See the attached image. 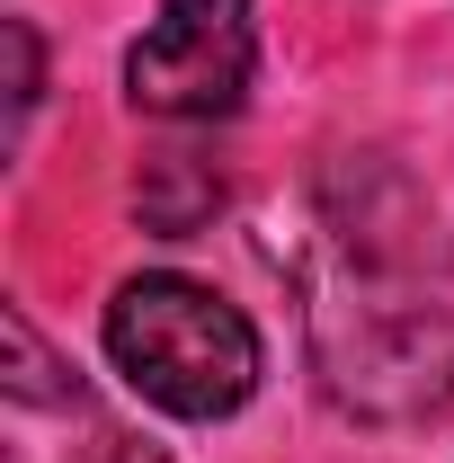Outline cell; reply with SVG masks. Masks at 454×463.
I'll return each instance as SVG.
<instances>
[{
  "instance_id": "cell-1",
  "label": "cell",
  "mask_w": 454,
  "mask_h": 463,
  "mask_svg": "<svg viewBox=\"0 0 454 463\" xmlns=\"http://www.w3.org/2000/svg\"><path fill=\"white\" fill-rule=\"evenodd\" d=\"M108 356L170 419H232L259 392V330L196 277H125L108 303Z\"/></svg>"
},
{
  "instance_id": "cell-2",
  "label": "cell",
  "mask_w": 454,
  "mask_h": 463,
  "mask_svg": "<svg viewBox=\"0 0 454 463\" xmlns=\"http://www.w3.org/2000/svg\"><path fill=\"white\" fill-rule=\"evenodd\" d=\"M250 71H259L250 0H170L125 54V99L170 125H205L250 99Z\"/></svg>"
},
{
  "instance_id": "cell-3",
  "label": "cell",
  "mask_w": 454,
  "mask_h": 463,
  "mask_svg": "<svg viewBox=\"0 0 454 463\" xmlns=\"http://www.w3.org/2000/svg\"><path fill=\"white\" fill-rule=\"evenodd\" d=\"M9 62H18V80H9V125H27V108H36V27H27V18H9Z\"/></svg>"
},
{
  "instance_id": "cell-4",
  "label": "cell",
  "mask_w": 454,
  "mask_h": 463,
  "mask_svg": "<svg viewBox=\"0 0 454 463\" xmlns=\"http://www.w3.org/2000/svg\"><path fill=\"white\" fill-rule=\"evenodd\" d=\"M80 463H170V455H161L152 437H125V428H108V437H99V446H90Z\"/></svg>"
}]
</instances>
